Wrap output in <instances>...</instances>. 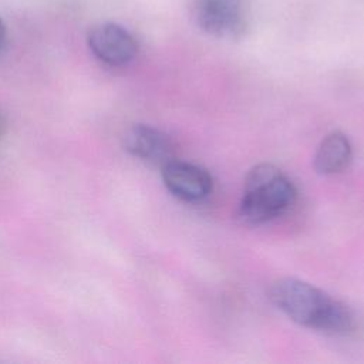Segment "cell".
Returning <instances> with one entry per match:
<instances>
[{
  "mask_svg": "<svg viewBox=\"0 0 364 364\" xmlns=\"http://www.w3.org/2000/svg\"><path fill=\"white\" fill-rule=\"evenodd\" d=\"M162 181L173 196L186 202L205 199L213 186L212 176L206 169L175 158L162 165Z\"/></svg>",
  "mask_w": 364,
  "mask_h": 364,
  "instance_id": "5",
  "label": "cell"
},
{
  "mask_svg": "<svg viewBox=\"0 0 364 364\" xmlns=\"http://www.w3.org/2000/svg\"><path fill=\"white\" fill-rule=\"evenodd\" d=\"M296 193L293 182L277 166L257 164L245 178L239 215L250 225L269 222L293 205Z\"/></svg>",
  "mask_w": 364,
  "mask_h": 364,
  "instance_id": "2",
  "label": "cell"
},
{
  "mask_svg": "<svg viewBox=\"0 0 364 364\" xmlns=\"http://www.w3.org/2000/svg\"><path fill=\"white\" fill-rule=\"evenodd\" d=\"M124 146L131 155L161 166L173 159L171 138L151 125L135 124L129 127L124 135Z\"/></svg>",
  "mask_w": 364,
  "mask_h": 364,
  "instance_id": "6",
  "label": "cell"
},
{
  "mask_svg": "<svg viewBox=\"0 0 364 364\" xmlns=\"http://www.w3.org/2000/svg\"><path fill=\"white\" fill-rule=\"evenodd\" d=\"M6 37H7V31H6V26L3 18L0 17V51L3 50L4 44H6Z\"/></svg>",
  "mask_w": 364,
  "mask_h": 364,
  "instance_id": "8",
  "label": "cell"
},
{
  "mask_svg": "<svg viewBox=\"0 0 364 364\" xmlns=\"http://www.w3.org/2000/svg\"><path fill=\"white\" fill-rule=\"evenodd\" d=\"M351 156L353 148L347 135L333 131L318 144L314 155V168L321 175H334L348 166Z\"/></svg>",
  "mask_w": 364,
  "mask_h": 364,
  "instance_id": "7",
  "label": "cell"
},
{
  "mask_svg": "<svg viewBox=\"0 0 364 364\" xmlns=\"http://www.w3.org/2000/svg\"><path fill=\"white\" fill-rule=\"evenodd\" d=\"M272 303L294 323L327 334H347L355 326L353 311L340 300L304 280L283 277L269 290Z\"/></svg>",
  "mask_w": 364,
  "mask_h": 364,
  "instance_id": "1",
  "label": "cell"
},
{
  "mask_svg": "<svg viewBox=\"0 0 364 364\" xmlns=\"http://www.w3.org/2000/svg\"><path fill=\"white\" fill-rule=\"evenodd\" d=\"M4 131H6V119H4V115L0 109V138L4 135Z\"/></svg>",
  "mask_w": 364,
  "mask_h": 364,
  "instance_id": "9",
  "label": "cell"
},
{
  "mask_svg": "<svg viewBox=\"0 0 364 364\" xmlns=\"http://www.w3.org/2000/svg\"><path fill=\"white\" fill-rule=\"evenodd\" d=\"M191 10L196 26L212 37L237 40L247 31V0H192Z\"/></svg>",
  "mask_w": 364,
  "mask_h": 364,
  "instance_id": "3",
  "label": "cell"
},
{
  "mask_svg": "<svg viewBox=\"0 0 364 364\" xmlns=\"http://www.w3.org/2000/svg\"><path fill=\"white\" fill-rule=\"evenodd\" d=\"M87 43L95 58L111 67L129 64L139 51V44L132 33L117 23L94 26L88 31Z\"/></svg>",
  "mask_w": 364,
  "mask_h": 364,
  "instance_id": "4",
  "label": "cell"
}]
</instances>
